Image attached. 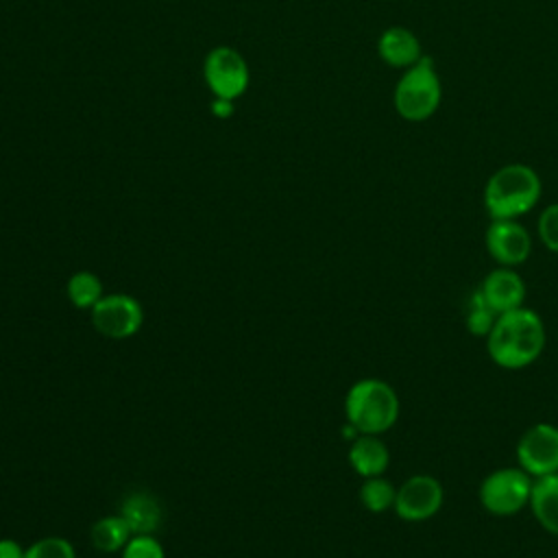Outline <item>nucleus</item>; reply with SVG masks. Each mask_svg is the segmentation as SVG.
Here are the masks:
<instances>
[{"instance_id":"nucleus-1","label":"nucleus","mask_w":558,"mask_h":558,"mask_svg":"<svg viewBox=\"0 0 558 558\" xmlns=\"http://www.w3.org/2000/svg\"><path fill=\"white\" fill-rule=\"evenodd\" d=\"M488 355L504 368H523L545 349V327L538 314L525 307L499 314L488 331Z\"/></svg>"},{"instance_id":"nucleus-2","label":"nucleus","mask_w":558,"mask_h":558,"mask_svg":"<svg viewBox=\"0 0 558 558\" xmlns=\"http://www.w3.org/2000/svg\"><path fill=\"white\" fill-rule=\"evenodd\" d=\"M543 183L534 168L508 163L490 174L484 187V207L493 220H514L541 198Z\"/></svg>"},{"instance_id":"nucleus-3","label":"nucleus","mask_w":558,"mask_h":558,"mask_svg":"<svg viewBox=\"0 0 558 558\" xmlns=\"http://www.w3.org/2000/svg\"><path fill=\"white\" fill-rule=\"evenodd\" d=\"M344 414L357 434H384L399 418V397L390 384L366 377L355 381L344 399Z\"/></svg>"},{"instance_id":"nucleus-4","label":"nucleus","mask_w":558,"mask_h":558,"mask_svg":"<svg viewBox=\"0 0 558 558\" xmlns=\"http://www.w3.org/2000/svg\"><path fill=\"white\" fill-rule=\"evenodd\" d=\"M442 87L436 74L432 57L423 54L412 68H408L395 85L392 105L395 111L408 122H423L440 107Z\"/></svg>"},{"instance_id":"nucleus-5","label":"nucleus","mask_w":558,"mask_h":558,"mask_svg":"<svg viewBox=\"0 0 558 558\" xmlns=\"http://www.w3.org/2000/svg\"><path fill=\"white\" fill-rule=\"evenodd\" d=\"M532 480L519 469H499L484 477L480 484V501L486 512L495 517L517 514L525 504H530Z\"/></svg>"},{"instance_id":"nucleus-6","label":"nucleus","mask_w":558,"mask_h":558,"mask_svg":"<svg viewBox=\"0 0 558 558\" xmlns=\"http://www.w3.org/2000/svg\"><path fill=\"white\" fill-rule=\"evenodd\" d=\"M203 78L214 98L235 100L240 98L251 81L244 57L231 46H216L203 61Z\"/></svg>"},{"instance_id":"nucleus-7","label":"nucleus","mask_w":558,"mask_h":558,"mask_svg":"<svg viewBox=\"0 0 558 558\" xmlns=\"http://www.w3.org/2000/svg\"><path fill=\"white\" fill-rule=\"evenodd\" d=\"M94 329L109 340H126L135 336L144 323V312L131 294H107L89 310Z\"/></svg>"},{"instance_id":"nucleus-8","label":"nucleus","mask_w":558,"mask_h":558,"mask_svg":"<svg viewBox=\"0 0 558 558\" xmlns=\"http://www.w3.org/2000/svg\"><path fill=\"white\" fill-rule=\"evenodd\" d=\"M517 460L534 477L558 473V427L551 423L532 425L517 442Z\"/></svg>"},{"instance_id":"nucleus-9","label":"nucleus","mask_w":558,"mask_h":558,"mask_svg":"<svg viewBox=\"0 0 558 558\" xmlns=\"http://www.w3.org/2000/svg\"><path fill=\"white\" fill-rule=\"evenodd\" d=\"M442 486L432 475H412L395 495V512L403 521H427L442 506Z\"/></svg>"},{"instance_id":"nucleus-10","label":"nucleus","mask_w":558,"mask_h":558,"mask_svg":"<svg viewBox=\"0 0 558 558\" xmlns=\"http://www.w3.org/2000/svg\"><path fill=\"white\" fill-rule=\"evenodd\" d=\"M486 248L501 266H517L532 251L530 233L517 220H493L486 229Z\"/></svg>"},{"instance_id":"nucleus-11","label":"nucleus","mask_w":558,"mask_h":558,"mask_svg":"<svg viewBox=\"0 0 558 558\" xmlns=\"http://www.w3.org/2000/svg\"><path fill=\"white\" fill-rule=\"evenodd\" d=\"M480 292H482L486 305L499 316L510 310L523 307L525 281L521 279L519 272L510 270V266H504L484 277Z\"/></svg>"},{"instance_id":"nucleus-12","label":"nucleus","mask_w":558,"mask_h":558,"mask_svg":"<svg viewBox=\"0 0 558 558\" xmlns=\"http://www.w3.org/2000/svg\"><path fill=\"white\" fill-rule=\"evenodd\" d=\"M377 54L384 63L408 70L423 57V48L410 28L390 26L377 39Z\"/></svg>"},{"instance_id":"nucleus-13","label":"nucleus","mask_w":558,"mask_h":558,"mask_svg":"<svg viewBox=\"0 0 558 558\" xmlns=\"http://www.w3.org/2000/svg\"><path fill=\"white\" fill-rule=\"evenodd\" d=\"M388 460H390V453L386 445L371 434H360L349 449V464L362 477L381 475L388 466Z\"/></svg>"},{"instance_id":"nucleus-14","label":"nucleus","mask_w":558,"mask_h":558,"mask_svg":"<svg viewBox=\"0 0 558 558\" xmlns=\"http://www.w3.org/2000/svg\"><path fill=\"white\" fill-rule=\"evenodd\" d=\"M530 508L536 521L554 536H558V473L536 477L532 482Z\"/></svg>"},{"instance_id":"nucleus-15","label":"nucleus","mask_w":558,"mask_h":558,"mask_svg":"<svg viewBox=\"0 0 558 558\" xmlns=\"http://www.w3.org/2000/svg\"><path fill=\"white\" fill-rule=\"evenodd\" d=\"M122 519L133 534H153L161 523V506L148 493H131L120 506Z\"/></svg>"},{"instance_id":"nucleus-16","label":"nucleus","mask_w":558,"mask_h":558,"mask_svg":"<svg viewBox=\"0 0 558 558\" xmlns=\"http://www.w3.org/2000/svg\"><path fill=\"white\" fill-rule=\"evenodd\" d=\"M133 536V530L129 527V523L122 519V514H109L98 519L92 530H89V538L92 545L102 551V554H113L120 551Z\"/></svg>"},{"instance_id":"nucleus-17","label":"nucleus","mask_w":558,"mask_h":558,"mask_svg":"<svg viewBox=\"0 0 558 558\" xmlns=\"http://www.w3.org/2000/svg\"><path fill=\"white\" fill-rule=\"evenodd\" d=\"M68 299L78 310H92L102 296L100 279L89 270H78L68 279Z\"/></svg>"},{"instance_id":"nucleus-18","label":"nucleus","mask_w":558,"mask_h":558,"mask_svg":"<svg viewBox=\"0 0 558 558\" xmlns=\"http://www.w3.org/2000/svg\"><path fill=\"white\" fill-rule=\"evenodd\" d=\"M395 495H397V488L381 475L364 477V484L360 486V501L371 512H384L392 508Z\"/></svg>"},{"instance_id":"nucleus-19","label":"nucleus","mask_w":558,"mask_h":558,"mask_svg":"<svg viewBox=\"0 0 558 558\" xmlns=\"http://www.w3.org/2000/svg\"><path fill=\"white\" fill-rule=\"evenodd\" d=\"M495 320H497V314L486 305L482 292L475 290L471 296V303H469V312H466V329L475 336H488Z\"/></svg>"},{"instance_id":"nucleus-20","label":"nucleus","mask_w":558,"mask_h":558,"mask_svg":"<svg viewBox=\"0 0 558 558\" xmlns=\"http://www.w3.org/2000/svg\"><path fill=\"white\" fill-rule=\"evenodd\" d=\"M24 558H76V551L70 541L61 536H46L26 547Z\"/></svg>"},{"instance_id":"nucleus-21","label":"nucleus","mask_w":558,"mask_h":558,"mask_svg":"<svg viewBox=\"0 0 558 558\" xmlns=\"http://www.w3.org/2000/svg\"><path fill=\"white\" fill-rule=\"evenodd\" d=\"M122 558H166V551L153 534H133L122 547Z\"/></svg>"},{"instance_id":"nucleus-22","label":"nucleus","mask_w":558,"mask_h":558,"mask_svg":"<svg viewBox=\"0 0 558 558\" xmlns=\"http://www.w3.org/2000/svg\"><path fill=\"white\" fill-rule=\"evenodd\" d=\"M538 235L543 240V244L551 251L558 253V203L547 205L541 211L538 218Z\"/></svg>"},{"instance_id":"nucleus-23","label":"nucleus","mask_w":558,"mask_h":558,"mask_svg":"<svg viewBox=\"0 0 558 558\" xmlns=\"http://www.w3.org/2000/svg\"><path fill=\"white\" fill-rule=\"evenodd\" d=\"M26 549L13 538H0V558H24Z\"/></svg>"},{"instance_id":"nucleus-24","label":"nucleus","mask_w":558,"mask_h":558,"mask_svg":"<svg viewBox=\"0 0 558 558\" xmlns=\"http://www.w3.org/2000/svg\"><path fill=\"white\" fill-rule=\"evenodd\" d=\"M211 113L216 118H229L233 113V100L227 98H214L211 100Z\"/></svg>"}]
</instances>
